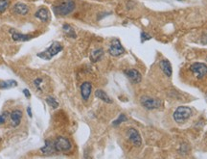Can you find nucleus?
I'll list each match as a JSON object with an SVG mask.
<instances>
[{
  "label": "nucleus",
  "instance_id": "obj_10",
  "mask_svg": "<svg viewBox=\"0 0 207 159\" xmlns=\"http://www.w3.org/2000/svg\"><path fill=\"white\" fill-rule=\"evenodd\" d=\"M91 89H92V85L90 82H84L81 85V94L82 98H84V100H87L90 97L91 94Z\"/></svg>",
  "mask_w": 207,
  "mask_h": 159
},
{
  "label": "nucleus",
  "instance_id": "obj_27",
  "mask_svg": "<svg viewBox=\"0 0 207 159\" xmlns=\"http://www.w3.org/2000/svg\"><path fill=\"white\" fill-rule=\"evenodd\" d=\"M23 94H25V97H26V98H28L31 97V94H30V92H29V91L27 90V89H24V90H23Z\"/></svg>",
  "mask_w": 207,
  "mask_h": 159
},
{
  "label": "nucleus",
  "instance_id": "obj_4",
  "mask_svg": "<svg viewBox=\"0 0 207 159\" xmlns=\"http://www.w3.org/2000/svg\"><path fill=\"white\" fill-rule=\"evenodd\" d=\"M55 145V149L56 152H68L71 149V143L67 138L62 137V136H59L58 137L54 142Z\"/></svg>",
  "mask_w": 207,
  "mask_h": 159
},
{
  "label": "nucleus",
  "instance_id": "obj_18",
  "mask_svg": "<svg viewBox=\"0 0 207 159\" xmlns=\"http://www.w3.org/2000/svg\"><path fill=\"white\" fill-rule=\"evenodd\" d=\"M95 95H96V98H100L101 100H103L105 103H112L111 98H110L108 95V94L105 93V92H104L103 90H100V89L97 90L95 92Z\"/></svg>",
  "mask_w": 207,
  "mask_h": 159
},
{
  "label": "nucleus",
  "instance_id": "obj_28",
  "mask_svg": "<svg viewBox=\"0 0 207 159\" xmlns=\"http://www.w3.org/2000/svg\"><path fill=\"white\" fill-rule=\"evenodd\" d=\"M201 42H202V44H207V34H205V35H204V37L202 38V40H201Z\"/></svg>",
  "mask_w": 207,
  "mask_h": 159
},
{
  "label": "nucleus",
  "instance_id": "obj_2",
  "mask_svg": "<svg viewBox=\"0 0 207 159\" xmlns=\"http://www.w3.org/2000/svg\"><path fill=\"white\" fill-rule=\"evenodd\" d=\"M75 9V2L73 0H65L54 7V11L57 15L67 16L72 13Z\"/></svg>",
  "mask_w": 207,
  "mask_h": 159
},
{
  "label": "nucleus",
  "instance_id": "obj_22",
  "mask_svg": "<svg viewBox=\"0 0 207 159\" xmlns=\"http://www.w3.org/2000/svg\"><path fill=\"white\" fill-rule=\"evenodd\" d=\"M10 5V0H0V14L4 13Z\"/></svg>",
  "mask_w": 207,
  "mask_h": 159
},
{
  "label": "nucleus",
  "instance_id": "obj_6",
  "mask_svg": "<svg viewBox=\"0 0 207 159\" xmlns=\"http://www.w3.org/2000/svg\"><path fill=\"white\" fill-rule=\"evenodd\" d=\"M190 70L199 79L203 78L207 74V66L202 63H194L191 65Z\"/></svg>",
  "mask_w": 207,
  "mask_h": 159
},
{
  "label": "nucleus",
  "instance_id": "obj_25",
  "mask_svg": "<svg viewBox=\"0 0 207 159\" xmlns=\"http://www.w3.org/2000/svg\"><path fill=\"white\" fill-rule=\"evenodd\" d=\"M150 39H151V36L150 35L146 34L145 32H142V33H141V42L142 43H144L145 40H148Z\"/></svg>",
  "mask_w": 207,
  "mask_h": 159
},
{
  "label": "nucleus",
  "instance_id": "obj_3",
  "mask_svg": "<svg viewBox=\"0 0 207 159\" xmlns=\"http://www.w3.org/2000/svg\"><path fill=\"white\" fill-rule=\"evenodd\" d=\"M192 115L191 108L187 106H180L178 107L174 113V120L178 124H182L185 121H187Z\"/></svg>",
  "mask_w": 207,
  "mask_h": 159
},
{
  "label": "nucleus",
  "instance_id": "obj_13",
  "mask_svg": "<svg viewBox=\"0 0 207 159\" xmlns=\"http://www.w3.org/2000/svg\"><path fill=\"white\" fill-rule=\"evenodd\" d=\"M35 16L38 17L39 20H40L43 22H47L50 19L49 12H48L47 9H45V8H41V9H39V10L36 11V13L35 14Z\"/></svg>",
  "mask_w": 207,
  "mask_h": 159
},
{
  "label": "nucleus",
  "instance_id": "obj_21",
  "mask_svg": "<svg viewBox=\"0 0 207 159\" xmlns=\"http://www.w3.org/2000/svg\"><path fill=\"white\" fill-rule=\"evenodd\" d=\"M46 102H47L49 106H51L54 109L58 108V106H59V102L56 100V98H53V97H48L47 98H46Z\"/></svg>",
  "mask_w": 207,
  "mask_h": 159
},
{
  "label": "nucleus",
  "instance_id": "obj_23",
  "mask_svg": "<svg viewBox=\"0 0 207 159\" xmlns=\"http://www.w3.org/2000/svg\"><path fill=\"white\" fill-rule=\"evenodd\" d=\"M128 121V118L126 117V115H124V114H121L120 116L118 117V119H116L115 120L114 122H113V125L114 126H117V125H119L120 124H122L123 122H127Z\"/></svg>",
  "mask_w": 207,
  "mask_h": 159
},
{
  "label": "nucleus",
  "instance_id": "obj_12",
  "mask_svg": "<svg viewBox=\"0 0 207 159\" xmlns=\"http://www.w3.org/2000/svg\"><path fill=\"white\" fill-rule=\"evenodd\" d=\"M40 151L42 152L43 154H46V155H50V154H53L55 152H56V149H55L54 142H52V141H50V140H46L44 147L41 148Z\"/></svg>",
  "mask_w": 207,
  "mask_h": 159
},
{
  "label": "nucleus",
  "instance_id": "obj_19",
  "mask_svg": "<svg viewBox=\"0 0 207 159\" xmlns=\"http://www.w3.org/2000/svg\"><path fill=\"white\" fill-rule=\"evenodd\" d=\"M17 83L15 80H7V81H0V89H10L13 87H16Z\"/></svg>",
  "mask_w": 207,
  "mask_h": 159
},
{
  "label": "nucleus",
  "instance_id": "obj_24",
  "mask_svg": "<svg viewBox=\"0 0 207 159\" xmlns=\"http://www.w3.org/2000/svg\"><path fill=\"white\" fill-rule=\"evenodd\" d=\"M8 116H9L8 112H3L2 114H0V124H4V122H6Z\"/></svg>",
  "mask_w": 207,
  "mask_h": 159
},
{
  "label": "nucleus",
  "instance_id": "obj_30",
  "mask_svg": "<svg viewBox=\"0 0 207 159\" xmlns=\"http://www.w3.org/2000/svg\"><path fill=\"white\" fill-rule=\"evenodd\" d=\"M178 1H182V0H178Z\"/></svg>",
  "mask_w": 207,
  "mask_h": 159
},
{
  "label": "nucleus",
  "instance_id": "obj_5",
  "mask_svg": "<svg viewBox=\"0 0 207 159\" xmlns=\"http://www.w3.org/2000/svg\"><path fill=\"white\" fill-rule=\"evenodd\" d=\"M142 106L145 107L148 110H153V109H157L162 105V101L160 99L153 98L150 97H142L140 99Z\"/></svg>",
  "mask_w": 207,
  "mask_h": 159
},
{
  "label": "nucleus",
  "instance_id": "obj_17",
  "mask_svg": "<svg viewBox=\"0 0 207 159\" xmlns=\"http://www.w3.org/2000/svg\"><path fill=\"white\" fill-rule=\"evenodd\" d=\"M103 56H104V50L102 48H98V49H96V50H93L91 52L90 60H91V62L96 63V62L100 61L101 59L103 58Z\"/></svg>",
  "mask_w": 207,
  "mask_h": 159
},
{
  "label": "nucleus",
  "instance_id": "obj_14",
  "mask_svg": "<svg viewBox=\"0 0 207 159\" xmlns=\"http://www.w3.org/2000/svg\"><path fill=\"white\" fill-rule=\"evenodd\" d=\"M160 68L162 71L165 74V75L170 77L173 74V69H172V65L168 60H162L160 62Z\"/></svg>",
  "mask_w": 207,
  "mask_h": 159
},
{
  "label": "nucleus",
  "instance_id": "obj_9",
  "mask_svg": "<svg viewBox=\"0 0 207 159\" xmlns=\"http://www.w3.org/2000/svg\"><path fill=\"white\" fill-rule=\"evenodd\" d=\"M125 74L127 75V77L128 79H130L132 83L134 84H138L141 82L142 80V76H141V74L138 70H125Z\"/></svg>",
  "mask_w": 207,
  "mask_h": 159
},
{
  "label": "nucleus",
  "instance_id": "obj_11",
  "mask_svg": "<svg viewBox=\"0 0 207 159\" xmlns=\"http://www.w3.org/2000/svg\"><path fill=\"white\" fill-rule=\"evenodd\" d=\"M13 12L19 16H26L29 13V7L24 3H16L13 8Z\"/></svg>",
  "mask_w": 207,
  "mask_h": 159
},
{
  "label": "nucleus",
  "instance_id": "obj_7",
  "mask_svg": "<svg viewBox=\"0 0 207 159\" xmlns=\"http://www.w3.org/2000/svg\"><path fill=\"white\" fill-rule=\"evenodd\" d=\"M108 52L110 55H112V56H120L125 52V49L122 46L120 40L117 39H114L108 48Z\"/></svg>",
  "mask_w": 207,
  "mask_h": 159
},
{
  "label": "nucleus",
  "instance_id": "obj_8",
  "mask_svg": "<svg viewBox=\"0 0 207 159\" xmlns=\"http://www.w3.org/2000/svg\"><path fill=\"white\" fill-rule=\"evenodd\" d=\"M127 134H128V140L133 144L134 147H140L142 145L141 136L135 128H128Z\"/></svg>",
  "mask_w": 207,
  "mask_h": 159
},
{
  "label": "nucleus",
  "instance_id": "obj_29",
  "mask_svg": "<svg viewBox=\"0 0 207 159\" xmlns=\"http://www.w3.org/2000/svg\"><path fill=\"white\" fill-rule=\"evenodd\" d=\"M27 113H28V115L32 118V111H31V107H28V108H27Z\"/></svg>",
  "mask_w": 207,
  "mask_h": 159
},
{
  "label": "nucleus",
  "instance_id": "obj_1",
  "mask_svg": "<svg viewBox=\"0 0 207 159\" xmlns=\"http://www.w3.org/2000/svg\"><path fill=\"white\" fill-rule=\"evenodd\" d=\"M62 48L63 46L61 44L58 42H54L45 51L39 53L38 57L43 59V60H50V59H52L54 56H56L59 51H62Z\"/></svg>",
  "mask_w": 207,
  "mask_h": 159
},
{
  "label": "nucleus",
  "instance_id": "obj_16",
  "mask_svg": "<svg viewBox=\"0 0 207 159\" xmlns=\"http://www.w3.org/2000/svg\"><path fill=\"white\" fill-rule=\"evenodd\" d=\"M11 33H12L13 40H16V42H26V40H29L32 39V36H30V35L20 34V33H17V32L13 31V30H11Z\"/></svg>",
  "mask_w": 207,
  "mask_h": 159
},
{
  "label": "nucleus",
  "instance_id": "obj_26",
  "mask_svg": "<svg viewBox=\"0 0 207 159\" xmlns=\"http://www.w3.org/2000/svg\"><path fill=\"white\" fill-rule=\"evenodd\" d=\"M41 82H42V78H36V79L34 81L35 86H36V87L38 88L39 91H41V88H40V84H41Z\"/></svg>",
  "mask_w": 207,
  "mask_h": 159
},
{
  "label": "nucleus",
  "instance_id": "obj_15",
  "mask_svg": "<svg viewBox=\"0 0 207 159\" xmlns=\"http://www.w3.org/2000/svg\"><path fill=\"white\" fill-rule=\"evenodd\" d=\"M22 118V112L20 110H13L11 113V121H12V125L13 126H17L19 125L20 121Z\"/></svg>",
  "mask_w": 207,
  "mask_h": 159
},
{
  "label": "nucleus",
  "instance_id": "obj_20",
  "mask_svg": "<svg viewBox=\"0 0 207 159\" xmlns=\"http://www.w3.org/2000/svg\"><path fill=\"white\" fill-rule=\"evenodd\" d=\"M62 29H63L64 32H65V34L68 36V37L73 38V39L76 38V33H75L74 29H73L69 24H64L63 27H62Z\"/></svg>",
  "mask_w": 207,
  "mask_h": 159
}]
</instances>
